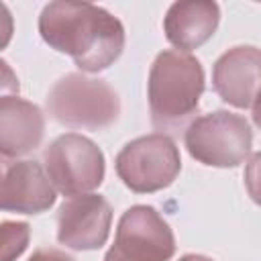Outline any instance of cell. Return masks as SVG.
<instances>
[{
    "mask_svg": "<svg viewBox=\"0 0 261 261\" xmlns=\"http://www.w3.org/2000/svg\"><path fill=\"white\" fill-rule=\"evenodd\" d=\"M179 261H212L210 257H204V255H196V253H190V255H184L179 257Z\"/></svg>",
    "mask_w": 261,
    "mask_h": 261,
    "instance_id": "obj_17",
    "label": "cell"
},
{
    "mask_svg": "<svg viewBox=\"0 0 261 261\" xmlns=\"http://www.w3.org/2000/svg\"><path fill=\"white\" fill-rule=\"evenodd\" d=\"M253 122L261 128V90L257 92V96H255V100H253Z\"/></svg>",
    "mask_w": 261,
    "mask_h": 261,
    "instance_id": "obj_16",
    "label": "cell"
},
{
    "mask_svg": "<svg viewBox=\"0 0 261 261\" xmlns=\"http://www.w3.org/2000/svg\"><path fill=\"white\" fill-rule=\"evenodd\" d=\"M45 171L63 196L92 194L104 181L106 161L100 147L77 133L57 137L43 153Z\"/></svg>",
    "mask_w": 261,
    "mask_h": 261,
    "instance_id": "obj_6",
    "label": "cell"
},
{
    "mask_svg": "<svg viewBox=\"0 0 261 261\" xmlns=\"http://www.w3.org/2000/svg\"><path fill=\"white\" fill-rule=\"evenodd\" d=\"M114 167L128 190L151 194L173 184L181 169V157L171 137L151 133L126 143L118 151Z\"/></svg>",
    "mask_w": 261,
    "mask_h": 261,
    "instance_id": "obj_5",
    "label": "cell"
},
{
    "mask_svg": "<svg viewBox=\"0 0 261 261\" xmlns=\"http://www.w3.org/2000/svg\"><path fill=\"white\" fill-rule=\"evenodd\" d=\"M29 261H75L71 255L59 251V249H51V247H45V249H37Z\"/></svg>",
    "mask_w": 261,
    "mask_h": 261,
    "instance_id": "obj_15",
    "label": "cell"
},
{
    "mask_svg": "<svg viewBox=\"0 0 261 261\" xmlns=\"http://www.w3.org/2000/svg\"><path fill=\"white\" fill-rule=\"evenodd\" d=\"M112 208L100 194L65 200L57 210V241L73 251H96L110 234Z\"/></svg>",
    "mask_w": 261,
    "mask_h": 261,
    "instance_id": "obj_8",
    "label": "cell"
},
{
    "mask_svg": "<svg viewBox=\"0 0 261 261\" xmlns=\"http://www.w3.org/2000/svg\"><path fill=\"white\" fill-rule=\"evenodd\" d=\"M216 94L234 108H251L261 90V49L239 45L224 51L212 67Z\"/></svg>",
    "mask_w": 261,
    "mask_h": 261,
    "instance_id": "obj_9",
    "label": "cell"
},
{
    "mask_svg": "<svg viewBox=\"0 0 261 261\" xmlns=\"http://www.w3.org/2000/svg\"><path fill=\"white\" fill-rule=\"evenodd\" d=\"M220 8L212 0H181L173 2L163 18L167 41L177 51H192L204 45L218 29Z\"/></svg>",
    "mask_w": 261,
    "mask_h": 261,
    "instance_id": "obj_12",
    "label": "cell"
},
{
    "mask_svg": "<svg viewBox=\"0 0 261 261\" xmlns=\"http://www.w3.org/2000/svg\"><path fill=\"white\" fill-rule=\"evenodd\" d=\"M45 133L41 108L18 96L0 98V151L4 159L35 151Z\"/></svg>",
    "mask_w": 261,
    "mask_h": 261,
    "instance_id": "obj_11",
    "label": "cell"
},
{
    "mask_svg": "<svg viewBox=\"0 0 261 261\" xmlns=\"http://www.w3.org/2000/svg\"><path fill=\"white\" fill-rule=\"evenodd\" d=\"M31 228L27 222L4 220L2 222V261H14L29 245Z\"/></svg>",
    "mask_w": 261,
    "mask_h": 261,
    "instance_id": "obj_13",
    "label": "cell"
},
{
    "mask_svg": "<svg viewBox=\"0 0 261 261\" xmlns=\"http://www.w3.org/2000/svg\"><path fill=\"white\" fill-rule=\"evenodd\" d=\"M245 188L255 204L261 206V151L253 153L245 165Z\"/></svg>",
    "mask_w": 261,
    "mask_h": 261,
    "instance_id": "obj_14",
    "label": "cell"
},
{
    "mask_svg": "<svg viewBox=\"0 0 261 261\" xmlns=\"http://www.w3.org/2000/svg\"><path fill=\"white\" fill-rule=\"evenodd\" d=\"M184 143L188 153L204 165L237 167L251 153L253 130L245 116L228 110H214L188 124Z\"/></svg>",
    "mask_w": 261,
    "mask_h": 261,
    "instance_id": "obj_4",
    "label": "cell"
},
{
    "mask_svg": "<svg viewBox=\"0 0 261 261\" xmlns=\"http://www.w3.org/2000/svg\"><path fill=\"white\" fill-rule=\"evenodd\" d=\"M47 110L63 126L98 130L116 122L120 100L104 80L67 73L53 84L47 96Z\"/></svg>",
    "mask_w": 261,
    "mask_h": 261,
    "instance_id": "obj_3",
    "label": "cell"
},
{
    "mask_svg": "<svg viewBox=\"0 0 261 261\" xmlns=\"http://www.w3.org/2000/svg\"><path fill=\"white\" fill-rule=\"evenodd\" d=\"M39 33L51 49L69 55L88 73L110 67L124 49L122 22L90 2L55 0L45 4L39 14Z\"/></svg>",
    "mask_w": 261,
    "mask_h": 261,
    "instance_id": "obj_1",
    "label": "cell"
},
{
    "mask_svg": "<svg viewBox=\"0 0 261 261\" xmlns=\"http://www.w3.org/2000/svg\"><path fill=\"white\" fill-rule=\"evenodd\" d=\"M55 186L37 161H16L4 169L0 204L6 212L41 214L55 204Z\"/></svg>",
    "mask_w": 261,
    "mask_h": 261,
    "instance_id": "obj_10",
    "label": "cell"
},
{
    "mask_svg": "<svg viewBox=\"0 0 261 261\" xmlns=\"http://www.w3.org/2000/svg\"><path fill=\"white\" fill-rule=\"evenodd\" d=\"M204 86V67L198 57L177 49L161 51L149 69L147 82L151 122L155 128H181L198 112Z\"/></svg>",
    "mask_w": 261,
    "mask_h": 261,
    "instance_id": "obj_2",
    "label": "cell"
},
{
    "mask_svg": "<svg viewBox=\"0 0 261 261\" xmlns=\"http://www.w3.org/2000/svg\"><path fill=\"white\" fill-rule=\"evenodd\" d=\"M175 237L165 218L147 204L130 206L118 220L114 245L104 261H169Z\"/></svg>",
    "mask_w": 261,
    "mask_h": 261,
    "instance_id": "obj_7",
    "label": "cell"
}]
</instances>
